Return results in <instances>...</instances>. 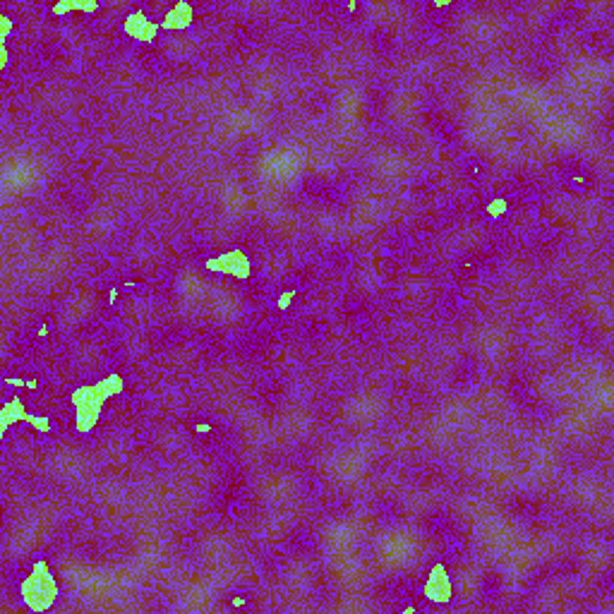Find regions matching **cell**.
<instances>
[{"instance_id": "obj_1", "label": "cell", "mask_w": 614, "mask_h": 614, "mask_svg": "<svg viewBox=\"0 0 614 614\" xmlns=\"http://www.w3.org/2000/svg\"><path fill=\"white\" fill-rule=\"evenodd\" d=\"M125 389V379L118 372H111L104 379H99L96 384H84V387H77L70 394V403L75 408V427L77 432L82 435H89L94 430L96 423L101 418V411H104V403L113 396L123 394Z\"/></svg>"}, {"instance_id": "obj_2", "label": "cell", "mask_w": 614, "mask_h": 614, "mask_svg": "<svg viewBox=\"0 0 614 614\" xmlns=\"http://www.w3.org/2000/svg\"><path fill=\"white\" fill-rule=\"evenodd\" d=\"M22 603L29 612H46L58 600V583L46 559H36L29 576L20 586Z\"/></svg>"}, {"instance_id": "obj_3", "label": "cell", "mask_w": 614, "mask_h": 614, "mask_svg": "<svg viewBox=\"0 0 614 614\" xmlns=\"http://www.w3.org/2000/svg\"><path fill=\"white\" fill-rule=\"evenodd\" d=\"M204 267H207L209 272H216V274H231L240 281L250 279V257L245 255L243 250L221 252V255H216V257H212V260L204 262Z\"/></svg>"}, {"instance_id": "obj_4", "label": "cell", "mask_w": 614, "mask_h": 614, "mask_svg": "<svg viewBox=\"0 0 614 614\" xmlns=\"http://www.w3.org/2000/svg\"><path fill=\"white\" fill-rule=\"evenodd\" d=\"M159 29H161V24L154 22L142 8L128 12V17H125V22H123V32L132 36V39L144 41V44L154 41L156 34H159Z\"/></svg>"}, {"instance_id": "obj_5", "label": "cell", "mask_w": 614, "mask_h": 614, "mask_svg": "<svg viewBox=\"0 0 614 614\" xmlns=\"http://www.w3.org/2000/svg\"><path fill=\"white\" fill-rule=\"evenodd\" d=\"M451 579H449V571L444 567L442 562H437L435 567L430 569V576L425 581V598L435 605H444L451 600Z\"/></svg>"}, {"instance_id": "obj_6", "label": "cell", "mask_w": 614, "mask_h": 614, "mask_svg": "<svg viewBox=\"0 0 614 614\" xmlns=\"http://www.w3.org/2000/svg\"><path fill=\"white\" fill-rule=\"evenodd\" d=\"M29 413H27V403H24L20 396H12V399L5 401L3 411H0V437L8 435V430L15 423L20 420H27Z\"/></svg>"}, {"instance_id": "obj_7", "label": "cell", "mask_w": 614, "mask_h": 614, "mask_svg": "<svg viewBox=\"0 0 614 614\" xmlns=\"http://www.w3.org/2000/svg\"><path fill=\"white\" fill-rule=\"evenodd\" d=\"M192 17H195L192 5L188 3V0H178V3L166 12L161 27H164V29H185V27H190V24H192Z\"/></svg>"}, {"instance_id": "obj_8", "label": "cell", "mask_w": 614, "mask_h": 614, "mask_svg": "<svg viewBox=\"0 0 614 614\" xmlns=\"http://www.w3.org/2000/svg\"><path fill=\"white\" fill-rule=\"evenodd\" d=\"M101 5L99 0H58V3H53L51 12L53 15H68V12L72 10H82V12H96Z\"/></svg>"}, {"instance_id": "obj_9", "label": "cell", "mask_w": 614, "mask_h": 614, "mask_svg": "<svg viewBox=\"0 0 614 614\" xmlns=\"http://www.w3.org/2000/svg\"><path fill=\"white\" fill-rule=\"evenodd\" d=\"M12 29H15V22H12V17L5 15V12H0V44H8Z\"/></svg>"}, {"instance_id": "obj_10", "label": "cell", "mask_w": 614, "mask_h": 614, "mask_svg": "<svg viewBox=\"0 0 614 614\" xmlns=\"http://www.w3.org/2000/svg\"><path fill=\"white\" fill-rule=\"evenodd\" d=\"M27 423H32L34 430L44 432V435H48V432H51V420H48L46 415H29Z\"/></svg>"}, {"instance_id": "obj_11", "label": "cell", "mask_w": 614, "mask_h": 614, "mask_svg": "<svg viewBox=\"0 0 614 614\" xmlns=\"http://www.w3.org/2000/svg\"><path fill=\"white\" fill-rule=\"evenodd\" d=\"M5 384H10V387H27V389L39 387V382H34V379H17V377H8L5 379Z\"/></svg>"}, {"instance_id": "obj_12", "label": "cell", "mask_w": 614, "mask_h": 614, "mask_svg": "<svg viewBox=\"0 0 614 614\" xmlns=\"http://www.w3.org/2000/svg\"><path fill=\"white\" fill-rule=\"evenodd\" d=\"M487 212H490L492 216L504 214V212H507V202H504V200H495V202L490 204V207H487Z\"/></svg>"}, {"instance_id": "obj_13", "label": "cell", "mask_w": 614, "mask_h": 614, "mask_svg": "<svg viewBox=\"0 0 614 614\" xmlns=\"http://www.w3.org/2000/svg\"><path fill=\"white\" fill-rule=\"evenodd\" d=\"M10 65V48L8 44H0V70H8Z\"/></svg>"}, {"instance_id": "obj_14", "label": "cell", "mask_w": 614, "mask_h": 614, "mask_svg": "<svg viewBox=\"0 0 614 614\" xmlns=\"http://www.w3.org/2000/svg\"><path fill=\"white\" fill-rule=\"evenodd\" d=\"M296 298V291H286V293H281V298H279V307L281 310H286L288 305H291V300Z\"/></svg>"}]
</instances>
